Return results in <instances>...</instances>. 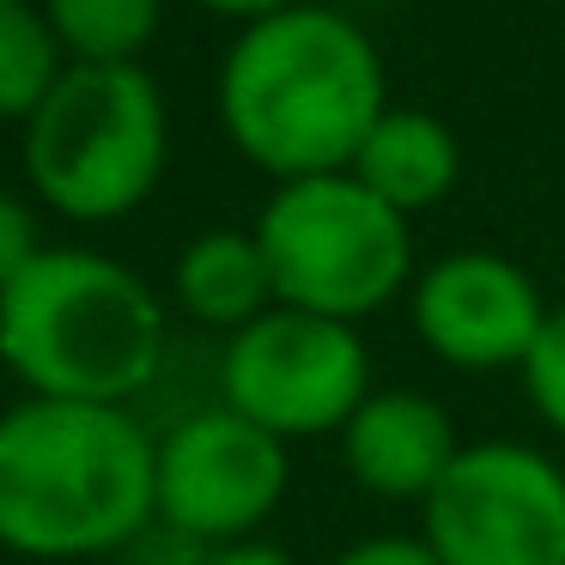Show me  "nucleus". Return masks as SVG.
I'll list each match as a JSON object with an SVG mask.
<instances>
[{"label": "nucleus", "mask_w": 565, "mask_h": 565, "mask_svg": "<svg viewBox=\"0 0 565 565\" xmlns=\"http://www.w3.org/2000/svg\"><path fill=\"white\" fill-rule=\"evenodd\" d=\"M383 110L377 43L317 0L244 25L220 62V122L274 183L347 171Z\"/></svg>", "instance_id": "1"}, {"label": "nucleus", "mask_w": 565, "mask_h": 565, "mask_svg": "<svg viewBox=\"0 0 565 565\" xmlns=\"http://www.w3.org/2000/svg\"><path fill=\"white\" fill-rule=\"evenodd\" d=\"M159 438L128 407L25 395L0 414V553L31 565L110 559L152 516Z\"/></svg>", "instance_id": "2"}, {"label": "nucleus", "mask_w": 565, "mask_h": 565, "mask_svg": "<svg viewBox=\"0 0 565 565\" xmlns=\"http://www.w3.org/2000/svg\"><path fill=\"white\" fill-rule=\"evenodd\" d=\"M171 317L128 262L50 244L0 292V365L43 402L128 407L164 365Z\"/></svg>", "instance_id": "3"}, {"label": "nucleus", "mask_w": 565, "mask_h": 565, "mask_svg": "<svg viewBox=\"0 0 565 565\" xmlns=\"http://www.w3.org/2000/svg\"><path fill=\"white\" fill-rule=\"evenodd\" d=\"M171 159V110L140 62H67L25 122V183L74 225H116L147 207Z\"/></svg>", "instance_id": "4"}, {"label": "nucleus", "mask_w": 565, "mask_h": 565, "mask_svg": "<svg viewBox=\"0 0 565 565\" xmlns=\"http://www.w3.org/2000/svg\"><path fill=\"white\" fill-rule=\"evenodd\" d=\"M274 305L359 329L414 286V220L383 207L353 171L274 183L256 213Z\"/></svg>", "instance_id": "5"}, {"label": "nucleus", "mask_w": 565, "mask_h": 565, "mask_svg": "<svg viewBox=\"0 0 565 565\" xmlns=\"http://www.w3.org/2000/svg\"><path fill=\"white\" fill-rule=\"evenodd\" d=\"M371 390L377 383H371L365 334L286 305L237 329L220 353V402L280 444L322 438V431L341 438V426Z\"/></svg>", "instance_id": "6"}, {"label": "nucleus", "mask_w": 565, "mask_h": 565, "mask_svg": "<svg viewBox=\"0 0 565 565\" xmlns=\"http://www.w3.org/2000/svg\"><path fill=\"white\" fill-rule=\"evenodd\" d=\"M419 541L438 565H565V462L516 438L462 444L419 504Z\"/></svg>", "instance_id": "7"}, {"label": "nucleus", "mask_w": 565, "mask_h": 565, "mask_svg": "<svg viewBox=\"0 0 565 565\" xmlns=\"http://www.w3.org/2000/svg\"><path fill=\"white\" fill-rule=\"evenodd\" d=\"M292 492V450L225 402L183 414L159 431L152 456V516L195 547L256 541Z\"/></svg>", "instance_id": "8"}, {"label": "nucleus", "mask_w": 565, "mask_h": 565, "mask_svg": "<svg viewBox=\"0 0 565 565\" xmlns=\"http://www.w3.org/2000/svg\"><path fill=\"white\" fill-rule=\"evenodd\" d=\"M547 310L553 305L541 298V286L499 249H450L407 286V317H414L419 347L468 377L523 371Z\"/></svg>", "instance_id": "9"}, {"label": "nucleus", "mask_w": 565, "mask_h": 565, "mask_svg": "<svg viewBox=\"0 0 565 565\" xmlns=\"http://www.w3.org/2000/svg\"><path fill=\"white\" fill-rule=\"evenodd\" d=\"M462 456L450 407L426 390H371L341 426V468L359 492L390 504H426Z\"/></svg>", "instance_id": "10"}, {"label": "nucleus", "mask_w": 565, "mask_h": 565, "mask_svg": "<svg viewBox=\"0 0 565 565\" xmlns=\"http://www.w3.org/2000/svg\"><path fill=\"white\" fill-rule=\"evenodd\" d=\"M347 171L402 220L431 213L438 201H450V189L462 183V140L450 135V122L431 110H383L377 128L365 135V147L353 152Z\"/></svg>", "instance_id": "11"}, {"label": "nucleus", "mask_w": 565, "mask_h": 565, "mask_svg": "<svg viewBox=\"0 0 565 565\" xmlns=\"http://www.w3.org/2000/svg\"><path fill=\"white\" fill-rule=\"evenodd\" d=\"M171 298L189 322L225 334V341L237 329H249L256 317H268L274 280H268V256H262L256 232L213 225V232L189 237L177 268H171Z\"/></svg>", "instance_id": "12"}, {"label": "nucleus", "mask_w": 565, "mask_h": 565, "mask_svg": "<svg viewBox=\"0 0 565 565\" xmlns=\"http://www.w3.org/2000/svg\"><path fill=\"white\" fill-rule=\"evenodd\" d=\"M67 62H140L159 38L164 0H38Z\"/></svg>", "instance_id": "13"}, {"label": "nucleus", "mask_w": 565, "mask_h": 565, "mask_svg": "<svg viewBox=\"0 0 565 565\" xmlns=\"http://www.w3.org/2000/svg\"><path fill=\"white\" fill-rule=\"evenodd\" d=\"M62 74H67V50L55 43L38 0L0 7V122L25 128Z\"/></svg>", "instance_id": "14"}, {"label": "nucleus", "mask_w": 565, "mask_h": 565, "mask_svg": "<svg viewBox=\"0 0 565 565\" xmlns=\"http://www.w3.org/2000/svg\"><path fill=\"white\" fill-rule=\"evenodd\" d=\"M516 377H523V395H529V407H535V419L553 438H565V305L547 310L535 353L523 359Z\"/></svg>", "instance_id": "15"}, {"label": "nucleus", "mask_w": 565, "mask_h": 565, "mask_svg": "<svg viewBox=\"0 0 565 565\" xmlns=\"http://www.w3.org/2000/svg\"><path fill=\"white\" fill-rule=\"evenodd\" d=\"M43 249L50 244H43V225H38V213H31V201L0 183V292L38 262Z\"/></svg>", "instance_id": "16"}, {"label": "nucleus", "mask_w": 565, "mask_h": 565, "mask_svg": "<svg viewBox=\"0 0 565 565\" xmlns=\"http://www.w3.org/2000/svg\"><path fill=\"white\" fill-rule=\"evenodd\" d=\"M329 565H438V559L419 535H359Z\"/></svg>", "instance_id": "17"}, {"label": "nucleus", "mask_w": 565, "mask_h": 565, "mask_svg": "<svg viewBox=\"0 0 565 565\" xmlns=\"http://www.w3.org/2000/svg\"><path fill=\"white\" fill-rule=\"evenodd\" d=\"M201 565H298V559L280 547V541L256 535V541H232V547H207Z\"/></svg>", "instance_id": "18"}, {"label": "nucleus", "mask_w": 565, "mask_h": 565, "mask_svg": "<svg viewBox=\"0 0 565 565\" xmlns=\"http://www.w3.org/2000/svg\"><path fill=\"white\" fill-rule=\"evenodd\" d=\"M195 7H207V13H220V19H237V25H256V19H268V13L298 7V0H195Z\"/></svg>", "instance_id": "19"}, {"label": "nucleus", "mask_w": 565, "mask_h": 565, "mask_svg": "<svg viewBox=\"0 0 565 565\" xmlns=\"http://www.w3.org/2000/svg\"><path fill=\"white\" fill-rule=\"evenodd\" d=\"M0 7H19V0H0Z\"/></svg>", "instance_id": "20"}]
</instances>
